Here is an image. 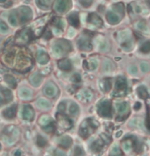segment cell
Masks as SVG:
<instances>
[{
  "label": "cell",
  "mask_w": 150,
  "mask_h": 156,
  "mask_svg": "<svg viewBox=\"0 0 150 156\" xmlns=\"http://www.w3.org/2000/svg\"><path fill=\"white\" fill-rule=\"evenodd\" d=\"M19 137V129L16 126H8L4 129L2 133V140L6 145L11 146L15 144Z\"/></svg>",
  "instance_id": "obj_1"
},
{
  "label": "cell",
  "mask_w": 150,
  "mask_h": 156,
  "mask_svg": "<svg viewBox=\"0 0 150 156\" xmlns=\"http://www.w3.org/2000/svg\"><path fill=\"white\" fill-rule=\"evenodd\" d=\"M98 126V123L94 119H86L83 123L81 124L79 129V135L82 137H88L90 135H92L95 131L96 127Z\"/></svg>",
  "instance_id": "obj_2"
},
{
  "label": "cell",
  "mask_w": 150,
  "mask_h": 156,
  "mask_svg": "<svg viewBox=\"0 0 150 156\" xmlns=\"http://www.w3.org/2000/svg\"><path fill=\"white\" fill-rule=\"evenodd\" d=\"M98 114L105 118H110L112 115V109H111V103L108 100H103L97 107Z\"/></svg>",
  "instance_id": "obj_3"
},
{
  "label": "cell",
  "mask_w": 150,
  "mask_h": 156,
  "mask_svg": "<svg viewBox=\"0 0 150 156\" xmlns=\"http://www.w3.org/2000/svg\"><path fill=\"white\" fill-rule=\"evenodd\" d=\"M71 46L69 42H65V40H59L58 42L54 44L52 47V53L56 56H61L66 52V51H70Z\"/></svg>",
  "instance_id": "obj_4"
},
{
  "label": "cell",
  "mask_w": 150,
  "mask_h": 156,
  "mask_svg": "<svg viewBox=\"0 0 150 156\" xmlns=\"http://www.w3.org/2000/svg\"><path fill=\"white\" fill-rule=\"evenodd\" d=\"M127 90V81L122 77H119L116 79V82H115V91L114 95L115 96H121V95L125 94Z\"/></svg>",
  "instance_id": "obj_5"
},
{
  "label": "cell",
  "mask_w": 150,
  "mask_h": 156,
  "mask_svg": "<svg viewBox=\"0 0 150 156\" xmlns=\"http://www.w3.org/2000/svg\"><path fill=\"white\" fill-rule=\"evenodd\" d=\"M115 108L117 112V118L123 119L127 118L129 114V106L127 102H116L115 103Z\"/></svg>",
  "instance_id": "obj_6"
},
{
  "label": "cell",
  "mask_w": 150,
  "mask_h": 156,
  "mask_svg": "<svg viewBox=\"0 0 150 156\" xmlns=\"http://www.w3.org/2000/svg\"><path fill=\"white\" fill-rule=\"evenodd\" d=\"M71 6L70 0H57L54 3V11L57 13H65Z\"/></svg>",
  "instance_id": "obj_7"
},
{
  "label": "cell",
  "mask_w": 150,
  "mask_h": 156,
  "mask_svg": "<svg viewBox=\"0 0 150 156\" xmlns=\"http://www.w3.org/2000/svg\"><path fill=\"white\" fill-rule=\"evenodd\" d=\"M18 16L20 17L22 23H25V22L29 21L32 18V11L27 6H23L21 9H19L18 11Z\"/></svg>",
  "instance_id": "obj_8"
},
{
  "label": "cell",
  "mask_w": 150,
  "mask_h": 156,
  "mask_svg": "<svg viewBox=\"0 0 150 156\" xmlns=\"http://www.w3.org/2000/svg\"><path fill=\"white\" fill-rule=\"evenodd\" d=\"M13 98V93L9 91V89L4 88V87H0V106L4 104L8 100Z\"/></svg>",
  "instance_id": "obj_9"
},
{
  "label": "cell",
  "mask_w": 150,
  "mask_h": 156,
  "mask_svg": "<svg viewBox=\"0 0 150 156\" xmlns=\"http://www.w3.org/2000/svg\"><path fill=\"white\" fill-rule=\"evenodd\" d=\"M30 65H31V60H30L27 56L26 55L19 56L18 61H17V68L24 70V69H27Z\"/></svg>",
  "instance_id": "obj_10"
},
{
  "label": "cell",
  "mask_w": 150,
  "mask_h": 156,
  "mask_svg": "<svg viewBox=\"0 0 150 156\" xmlns=\"http://www.w3.org/2000/svg\"><path fill=\"white\" fill-rule=\"evenodd\" d=\"M22 116H23V118L25 120L31 121L34 118V111L32 109V107L29 106V104L24 106L23 109H22Z\"/></svg>",
  "instance_id": "obj_11"
},
{
  "label": "cell",
  "mask_w": 150,
  "mask_h": 156,
  "mask_svg": "<svg viewBox=\"0 0 150 156\" xmlns=\"http://www.w3.org/2000/svg\"><path fill=\"white\" fill-rule=\"evenodd\" d=\"M131 36H132V33L129 30H122V31H119L118 33H117V39H118L122 44H127V42H132Z\"/></svg>",
  "instance_id": "obj_12"
},
{
  "label": "cell",
  "mask_w": 150,
  "mask_h": 156,
  "mask_svg": "<svg viewBox=\"0 0 150 156\" xmlns=\"http://www.w3.org/2000/svg\"><path fill=\"white\" fill-rule=\"evenodd\" d=\"M78 47H79L80 50L83 51H90L92 49V44H91V40L86 36H81V37L78 39Z\"/></svg>",
  "instance_id": "obj_13"
},
{
  "label": "cell",
  "mask_w": 150,
  "mask_h": 156,
  "mask_svg": "<svg viewBox=\"0 0 150 156\" xmlns=\"http://www.w3.org/2000/svg\"><path fill=\"white\" fill-rule=\"evenodd\" d=\"M134 147H135V139H132V137H127L125 141L122 142V148L125 150V152L129 153V152L133 151Z\"/></svg>",
  "instance_id": "obj_14"
},
{
  "label": "cell",
  "mask_w": 150,
  "mask_h": 156,
  "mask_svg": "<svg viewBox=\"0 0 150 156\" xmlns=\"http://www.w3.org/2000/svg\"><path fill=\"white\" fill-rule=\"evenodd\" d=\"M30 38V32L28 29H24L23 31H21L19 33V35L17 36V42L18 44H26Z\"/></svg>",
  "instance_id": "obj_15"
},
{
  "label": "cell",
  "mask_w": 150,
  "mask_h": 156,
  "mask_svg": "<svg viewBox=\"0 0 150 156\" xmlns=\"http://www.w3.org/2000/svg\"><path fill=\"white\" fill-rule=\"evenodd\" d=\"M44 93L47 95L48 97H54L58 93V88L54 83H48L46 85L45 89H44Z\"/></svg>",
  "instance_id": "obj_16"
},
{
  "label": "cell",
  "mask_w": 150,
  "mask_h": 156,
  "mask_svg": "<svg viewBox=\"0 0 150 156\" xmlns=\"http://www.w3.org/2000/svg\"><path fill=\"white\" fill-rule=\"evenodd\" d=\"M17 115V106H11L9 108H7L6 110H4L3 112V116L6 119H13Z\"/></svg>",
  "instance_id": "obj_17"
},
{
  "label": "cell",
  "mask_w": 150,
  "mask_h": 156,
  "mask_svg": "<svg viewBox=\"0 0 150 156\" xmlns=\"http://www.w3.org/2000/svg\"><path fill=\"white\" fill-rule=\"evenodd\" d=\"M20 97H21L22 99H25V100H29V99L32 98V90L29 88H26V87H24V88H21L20 89Z\"/></svg>",
  "instance_id": "obj_18"
},
{
  "label": "cell",
  "mask_w": 150,
  "mask_h": 156,
  "mask_svg": "<svg viewBox=\"0 0 150 156\" xmlns=\"http://www.w3.org/2000/svg\"><path fill=\"white\" fill-rule=\"evenodd\" d=\"M59 124L61 127H63L64 129H69L72 126V123L69 120L67 117L63 116V115H59Z\"/></svg>",
  "instance_id": "obj_19"
},
{
  "label": "cell",
  "mask_w": 150,
  "mask_h": 156,
  "mask_svg": "<svg viewBox=\"0 0 150 156\" xmlns=\"http://www.w3.org/2000/svg\"><path fill=\"white\" fill-rule=\"evenodd\" d=\"M104 144H106V143H105L104 140H103L102 137H100V139H97L96 141L92 144V146H91V149H92L94 152H99L103 148Z\"/></svg>",
  "instance_id": "obj_20"
},
{
  "label": "cell",
  "mask_w": 150,
  "mask_h": 156,
  "mask_svg": "<svg viewBox=\"0 0 150 156\" xmlns=\"http://www.w3.org/2000/svg\"><path fill=\"white\" fill-rule=\"evenodd\" d=\"M30 83H31V85L34 87L40 86V84L42 83V77L40 76L38 72H35V74H32L31 78H30Z\"/></svg>",
  "instance_id": "obj_21"
},
{
  "label": "cell",
  "mask_w": 150,
  "mask_h": 156,
  "mask_svg": "<svg viewBox=\"0 0 150 156\" xmlns=\"http://www.w3.org/2000/svg\"><path fill=\"white\" fill-rule=\"evenodd\" d=\"M50 60V57H48L47 54L44 52V51L40 50L38 51L37 53V61L39 62L40 64H46Z\"/></svg>",
  "instance_id": "obj_22"
},
{
  "label": "cell",
  "mask_w": 150,
  "mask_h": 156,
  "mask_svg": "<svg viewBox=\"0 0 150 156\" xmlns=\"http://www.w3.org/2000/svg\"><path fill=\"white\" fill-rule=\"evenodd\" d=\"M36 104L41 110H48L50 108V102L45 98H39L36 101Z\"/></svg>",
  "instance_id": "obj_23"
},
{
  "label": "cell",
  "mask_w": 150,
  "mask_h": 156,
  "mask_svg": "<svg viewBox=\"0 0 150 156\" xmlns=\"http://www.w3.org/2000/svg\"><path fill=\"white\" fill-rule=\"evenodd\" d=\"M59 145L62 146L63 148H69L72 145V139L70 137H68V135L62 137L59 140Z\"/></svg>",
  "instance_id": "obj_24"
},
{
  "label": "cell",
  "mask_w": 150,
  "mask_h": 156,
  "mask_svg": "<svg viewBox=\"0 0 150 156\" xmlns=\"http://www.w3.org/2000/svg\"><path fill=\"white\" fill-rule=\"evenodd\" d=\"M78 95H79V98L83 101H90L91 99L93 98V92L90 90H88V89L82 90Z\"/></svg>",
  "instance_id": "obj_25"
},
{
  "label": "cell",
  "mask_w": 150,
  "mask_h": 156,
  "mask_svg": "<svg viewBox=\"0 0 150 156\" xmlns=\"http://www.w3.org/2000/svg\"><path fill=\"white\" fill-rule=\"evenodd\" d=\"M58 66L60 69L64 70V72H69L72 69V64L69 60H62L58 63Z\"/></svg>",
  "instance_id": "obj_26"
},
{
  "label": "cell",
  "mask_w": 150,
  "mask_h": 156,
  "mask_svg": "<svg viewBox=\"0 0 150 156\" xmlns=\"http://www.w3.org/2000/svg\"><path fill=\"white\" fill-rule=\"evenodd\" d=\"M106 18H107V20H108L109 23L112 24V25H115V24H117L119 22V17L116 15V14L113 13V11H109V13H107Z\"/></svg>",
  "instance_id": "obj_27"
},
{
  "label": "cell",
  "mask_w": 150,
  "mask_h": 156,
  "mask_svg": "<svg viewBox=\"0 0 150 156\" xmlns=\"http://www.w3.org/2000/svg\"><path fill=\"white\" fill-rule=\"evenodd\" d=\"M98 42H99V50L101 52H107L109 50V44L103 39L102 36H99Z\"/></svg>",
  "instance_id": "obj_28"
},
{
  "label": "cell",
  "mask_w": 150,
  "mask_h": 156,
  "mask_svg": "<svg viewBox=\"0 0 150 156\" xmlns=\"http://www.w3.org/2000/svg\"><path fill=\"white\" fill-rule=\"evenodd\" d=\"M100 85H101V88H102V90L104 91V92H108V91H110L112 83H111L110 79H105V80H103L102 82L100 83Z\"/></svg>",
  "instance_id": "obj_29"
},
{
  "label": "cell",
  "mask_w": 150,
  "mask_h": 156,
  "mask_svg": "<svg viewBox=\"0 0 150 156\" xmlns=\"http://www.w3.org/2000/svg\"><path fill=\"white\" fill-rule=\"evenodd\" d=\"M68 20L73 26H75V27H78V26H79V18H78V14L73 13V14H71V15H69Z\"/></svg>",
  "instance_id": "obj_30"
},
{
  "label": "cell",
  "mask_w": 150,
  "mask_h": 156,
  "mask_svg": "<svg viewBox=\"0 0 150 156\" xmlns=\"http://www.w3.org/2000/svg\"><path fill=\"white\" fill-rule=\"evenodd\" d=\"M8 20H9V23L11 24L13 26H18V24H19V16H18V11H13V13L9 15L8 17Z\"/></svg>",
  "instance_id": "obj_31"
},
{
  "label": "cell",
  "mask_w": 150,
  "mask_h": 156,
  "mask_svg": "<svg viewBox=\"0 0 150 156\" xmlns=\"http://www.w3.org/2000/svg\"><path fill=\"white\" fill-rule=\"evenodd\" d=\"M90 22L92 24H94L95 26L102 25V20H101V18L99 17L98 15H96V14H92V15H90Z\"/></svg>",
  "instance_id": "obj_32"
},
{
  "label": "cell",
  "mask_w": 150,
  "mask_h": 156,
  "mask_svg": "<svg viewBox=\"0 0 150 156\" xmlns=\"http://www.w3.org/2000/svg\"><path fill=\"white\" fill-rule=\"evenodd\" d=\"M78 112H79V107L76 104V103H73L71 102L70 104H69V113H70L71 115H77Z\"/></svg>",
  "instance_id": "obj_33"
},
{
  "label": "cell",
  "mask_w": 150,
  "mask_h": 156,
  "mask_svg": "<svg viewBox=\"0 0 150 156\" xmlns=\"http://www.w3.org/2000/svg\"><path fill=\"white\" fill-rule=\"evenodd\" d=\"M4 78H5V81H6V83L9 85V87H11V88H15V87L17 86V81H16V79L13 78V76L6 74Z\"/></svg>",
  "instance_id": "obj_34"
},
{
  "label": "cell",
  "mask_w": 150,
  "mask_h": 156,
  "mask_svg": "<svg viewBox=\"0 0 150 156\" xmlns=\"http://www.w3.org/2000/svg\"><path fill=\"white\" fill-rule=\"evenodd\" d=\"M50 122H52V119H50L47 115H43V116H41L39 119V124L42 125V126H46V125H48Z\"/></svg>",
  "instance_id": "obj_35"
},
{
  "label": "cell",
  "mask_w": 150,
  "mask_h": 156,
  "mask_svg": "<svg viewBox=\"0 0 150 156\" xmlns=\"http://www.w3.org/2000/svg\"><path fill=\"white\" fill-rule=\"evenodd\" d=\"M136 28H137L138 30H141V31H147V24L145 23L144 21H139V22H137L136 23Z\"/></svg>",
  "instance_id": "obj_36"
},
{
  "label": "cell",
  "mask_w": 150,
  "mask_h": 156,
  "mask_svg": "<svg viewBox=\"0 0 150 156\" xmlns=\"http://www.w3.org/2000/svg\"><path fill=\"white\" fill-rule=\"evenodd\" d=\"M110 156H122V152L119 149L118 146H114V147L111 149Z\"/></svg>",
  "instance_id": "obj_37"
},
{
  "label": "cell",
  "mask_w": 150,
  "mask_h": 156,
  "mask_svg": "<svg viewBox=\"0 0 150 156\" xmlns=\"http://www.w3.org/2000/svg\"><path fill=\"white\" fill-rule=\"evenodd\" d=\"M137 92H138V94L142 97V98H146V97H147V95H148L147 89H146L144 86H140L139 88H138Z\"/></svg>",
  "instance_id": "obj_38"
},
{
  "label": "cell",
  "mask_w": 150,
  "mask_h": 156,
  "mask_svg": "<svg viewBox=\"0 0 150 156\" xmlns=\"http://www.w3.org/2000/svg\"><path fill=\"white\" fill-rule=\"evenodd\" d=\"M103 69L105 72H111L113 69V64L110 60H105L104 64H103Z\"/></svg>",
  "instance_id": "obj_39"
},
{
  "label": "cell",
  "mask_w": 150,
  "mask_h": 156,
  "mask_svg": "<svg viewBox=\"0 0 150 156\" xmlns=\"http://www.w3.org/2000/svg\"><path fill=\"white\" fill-rule=\"evenodd\" d=\"M142 53L146 54V53H149L150 52V42H144L143 44L141 46V49H140Z\"/></svg>",
  "instance_id": "obj_40"
},
{
  "label": "cell",
  "mask_w": 150,
  "mask_h": 156,
  "mask_svg": "<svg viewBox=\"0 0 150 156\" xmlns=\"http://www.w3.org/2000/svg\"><path fill=\"white\" fill-rule=\"evenodd\" d=\"M129 126L136 127V128H142V121L140 120V119L136 118V119H134L133 121L129 122Z\"/></svg>",
  "instance_id": "obj_41"
},
{
  "label": "cell",
  "mask_w": 150,
  "mask_h": 156,
  "mask_svg": "<svg viewBox=\"0 0 150 156\" xmlns=\"http://www.w3.org/2000/svg\"><path fill=\"white\" fill-rule=\"evenodd\" d=\"M88 63H90V68L92 70L97 69V67H98V65H99V62L97 58H91Z\"/></svg>",
  "instance_id": "obj_42"
},
{
  "label": "cell",
  "mask_w": 150,
  "mask_h": 156,
  "mask_svg": "<svg viewBox=\"0 0 150 156\" xmlns=\"http://www.w3.org/2000/svg\"><path fill=\"white\" fill-rule=\"evenodd\" d=\"M74 156H84V151L80 146H76V147H75Z\"/></svg>",
  "instance_id": "obj_43"
},
{
  "label": "cell",
  "mask_w": 150,
  "mask_h": 156,
  "mask_svg": "<svg viewBox=\"0 0 150 156\" xmlns=\"http://www.w3.org/2000/svg\"><path fill=\"white\" fill-rule=\"evenodd\" d=\"M8 32V27L3 21H0V33L5 34Z\"/></svg>",
  "instance_id": "obj_44"
},
{
  "label": "cell",
  "mask_w": 150,
  "mask_h": 156,
  "mask_svg": "<svg viewBox=\"0 0 150 156\" xmlns=\"http://www.w3.org/2000/svg\"><path fill=\"white\" fill-rule=\"evenodd\" d=\"M36 143H37L38 146H40V147H43V146L46 145V140L44 139V137H42L41 135H38L37 137V141H36Z\"/></svg>",
  "instance_id": "obj_45"
},
{
  "label": "cell",
  "mask_w": 150,
  "mask_h": 156,
  "mask_svg": "<svg viewBox=\"0 0 150 156\" xmlns=\"http://www.w3.org/2000/svg\"><path fill=\"white\" fill-rule=\"evenodd\" d=\"M149 68H150V66L147 62H142L141 65H140V69H141L143 72H147L148 70H149Z\"/></svg>",
  "instance_id": "obj_46"
},
{
  "label": "cell",
  "mask_w": 150,
  "mask_h": 156,
  "mask_svg": "<svg viewBox=\"0 0 150 156\" xmlns=\"http://www.w3.org/2000/svg\"><path fill=\"white\" fill-rule=\"evenodd\" d=\"M113 9H115V11H116L120 16L122 15V13H123V6H122V4H120V3H119V4L114 5V6H113Z\"/></svg>",
  "instance_id": "obj_47"
},
{
  "label": "cell",
  "mask_w": 150,
  "mask_h": 156,
  "mask_svg": "<svg viewBox=\"0 0 150 156\" xmlns=\"http://www.w3.org/2000/svg\"><path fill=\"white\" fill-rule=\"evenodd\" d=\"M54 122H52V121L48 125L44 126V130L47 131V132H52V131H54Z\"/></svg>",
  "instance_id": "obj_48"
},
{
  "label": "cell",
  "mask_w": 150,
  "mask_h": 156,
  "mask_svg": "<svg viewBox=\"0 0 150 156\" xmlns=\"http://www.w3.org/2000/svg\"><path fill=\"white\" fill-rule=\"evenodd\" d=\"M129 72L133 76H136L138 74V70H137V66L136 65H131L129 66Z\"/></svg>",
  "instance_id": "obj_49"
},
{
  "label": "cell",
  "mask_w": 150,
  "mask_h": 156,
  "mask_svg": "<svg viewBox=\"0 0 150 156\" xmlns=\"http://www.w3.org/2000/svg\"><path fill=\"white\" fill-rule=\"evenodd\" d=\"M65 111H66V103H65V102L60 103V104H59V107H58V112L64 113Z\"/></svg>",
  "instance_id": "obj_50"
},
{
  "label": "cell",
  "mask_w": 150,
  "mask_h": 156,
  "mask_svg": "<svg viewBox=\"0 0 150 156\" xmlns=\"http://www.w3.org/2000/svg\"><path fill=\"white\" fill-rule=\"evenodd\" d=\"M80 81H81V77H80L79 74H75L72 76V82L77 83V82H80Z\"/></svg>",
  "instance_id": "obj_51"
},
{
  "label": "cell",
  "mask_w": 150,
  "mask_h": 156,
  "mask_svg": "<svg viewBox=\"0 0 150 156\" xmlns=\"http://www.w3.org/2000/svg\"><path fill=\"white\" fill-rule=\"evenodd\" d=\"M79 1H80V3H81V5H83L84 7H88L91 5L93 0H79Z\"/></svg>",
  "instance_id": "obj_52"
},
{
  "label": "cell",
  "mask_w": 150,
  "mask_h": 156,
  "mask_svg": "<svg viewBox=\"0 0 150 156\" xmlns=\"http://www.w3.org/2000/svg\"><path fill=\"white\" fill-rule=\"evenodd\" d=\"M54 156H66V154H65V152L62 151V150L57 149L56 151H54Z\"/></svg>",
  "instance_id": "obj_53"
},
{
  "label": "cell",
  "mask_w": 150,
  "mask_h": 156,
  "mask_svg": "<svg viewBox=\"0 0 150 156\" xmlns=\"http://www.w3.org/2000/svg\"><path fill=\"white\" fill-rule=\"evenodd\" d=\"M41 4H43V5H45V6H48V5L52 3V0H38Z\"/></svg>",
  "instance_id": "obj_54"
},
{
  "label": "cell",
  "mask_w": 150,
  "mask_h": 156,
  "mask_svg": "<svg viewBox=\"0 0 150 156\" xmlns=\"http://www.w3.org/2000/svg\"><path fill=\"white\" fill-rule=\"evenodd\" d=\"M134 9H135V13H137V14H141L142 13V7L139 6V5H135V6H134Z\"/></svg>",
  "instance_id": "obj_55"
},
{
  "label": "cell",
  "mask_w": 150,
  "mask_h": 156,
  "mask_svg": "<svg viewBox=\"0 0 150 156\" xmlns=\"http://www.w3.org/2000/svg\"><path fill=\"white\" fill-rule=\"evenodd\" d=\"M15 156H22V151H21V150H16Z\"/></svg>",
  "instance_id": "obj_56"
},
{
  "label": "cell",
  "mask_w": 150,
  "mask_h": 156,
  "mask_svg": "<svg viewBox=\"0 0 150 156\" xmlns=\"http://www.w3.org/2000/svg\"><path fill=\"white\" fill-rule=\"evenodd\" d=\"M74 34H75V30L74 29H71L70 31H69V36H70V37H72Z\"/></svg>",
  "instance_id": "obj_57"
},
{
  "label": "cell",
  "mask_w": 150,
  "mask_h": 156,
  "mask_svg": "<svg viewBox=\"0 0 150 156\" xmlns=\"http://www.w3.org/2000/svg\"><path fill=\"white\" fill-rule=\"evenodd\" d=\"M6 0H0V3H4Z\"/></svg>",
  "instance_id": "obj_58"
},
{
  "label": "cell",
  "mask_w": 150,
  "mask_h": 156,
  "mask_svg": "<svg viewBox=\"0 0 150 156\" xmlns=\"http://www.w3.org/2000/svg\"><path fill=\"white\" fill-rule=\"evenodd\" d=\"M0 149H1V145H0Z\"/></svg>",
  "instance_id": "obj_59"
}]
</instances>
